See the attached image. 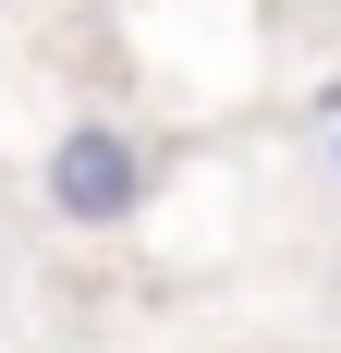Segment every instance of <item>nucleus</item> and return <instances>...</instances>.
I'll use <instances>...</instances> for the list:
<instances>
[{
  "label": "nucleus",
  "mask_w": 341,
  "mask_h": 353,
  "mask_svg": "<svg viewBox=\"0 0 341 353\" xmlns=\"http://www.w3.org/2000/svg\"><path fill=\"white\" fill-rule=\"evenodd\" d=\"M159 171H170V159L135 134V122H61V134H49L37 195H49V219H61V232H122V219H146Z\"/></svg>",
  "instance_id": "f257e3e1"
},
{
  "label": "nucleus",
  "mask_w": 341,
  "mask_h": 353,
  "mask_svg": "<svg viewBox=\"0 0 341 353\" xmlns=\"http://www.w3.org/2000/svg\"><path fill=\"white\" fill-rule=\"evenodd\" d=\"M329 195H341V85H329Z\"/></svg>",
  "instance_id": "f03ea898"
}]
</instances>
